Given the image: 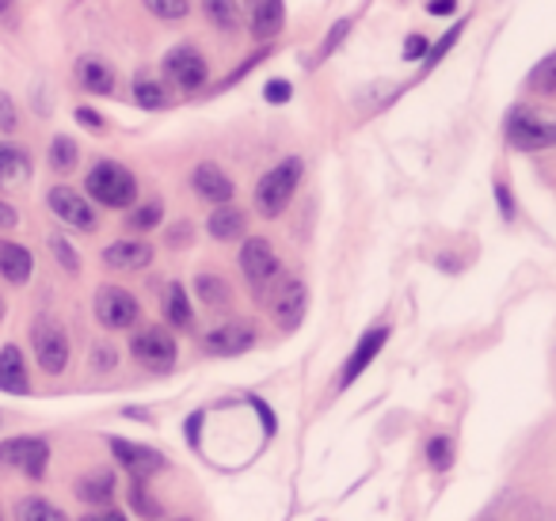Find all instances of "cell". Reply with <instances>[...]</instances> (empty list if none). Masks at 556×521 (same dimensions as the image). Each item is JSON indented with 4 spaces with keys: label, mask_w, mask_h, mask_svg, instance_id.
<instances>
[{
    "label": "cell",
    "mask_w": 556,
    "mask_h": 521,
    "mask_svg": "<svg viewBox=\"0 0 556 521\" xmlns=\"http://www.w3.org/2000/svg\"><path fill=\"white\" fill-rule=\"evenodd\" d=\"M88 199H96L108 209H134L138 206V179L126 164L118 161H96L85 176Z\"/></svg>",
    "instance_id": "6da1fadb"
},
{
    "label": "cell",
    "mask_w": 556,
    "mask_h": 521,
    "mask_svg": "<svg viewBox=\"0 0 556 521\" xmlns=\"http://www.w3.org/2000/svg\"><path fill=\"white\" fill-rule=\"evenodd\" d=\"M302 176H305L302 156H287V161H278L270 171H263V179L255 183V209H260V217L282 214V209L294 202V191L302 187Z\"/></svg>",
    "instance_id": "7a4b0ae2"
},
{
    "label": "cell",
    "mask_w": 556,
    "mask_h": 521,
    "mask_svg": "<svg viewBox=\"0 0 556 521\" xmlns=\"http://www.w3.org/2000/svg\"><path fill=\"white\" fill-rule=\"evenodd\" d=\"M510 149L518 153H541V149H556V118H541L530 107H515L503 123Z\"/></svg>",
    "instance_id": "3957f363"
},
{
    "label": "cell",
    "mask_w": 556,
    "mask_h": 521,
    "mask_svg": "<svg viewBox=\"0 0 556 521\" xmlns=\"http://www.w3.org/2000/svg\"><path fill=\"white\" fill-rule=\"evenodd\" d=\"M161 73L164 80H168L172 88H179V92H199V88H206L210 80V65L206 58H202L199 47H191V42H179V47H172L168 54H164L161 62Z\"/></svg>",
    "instance_id": "277c9868"
},
{
    "label": "cell",
    "mask_w": 556,
    "mask_h": 521,
    "mask_svg": "<svg viewBox=\"0 0 556 521\" xmlns=\"http://www.w3.org/2000/svg\"><path fill=\"white\" fill-rule=\"evenodd\" d=\"M130 354L134 361H138L141 369H149V373H168L172 366H176V339H172L168 328H141L138 335L130 339Z\"/></svg>",
    "instance_id": "5b68a950"
},
{
    "label": "cell",
    "mask_w": 556,
    "mask_h": 521,
    "mask_svg": "<svg viewBox=\"0 0 556 521\" xmlns=\"http://www.w3.org/2000/svg\"><path fill=\"white\" fill-rule=\"evenodd\" d=\"M31 346L42 373H65V366H70V335H65L62 323L50 320V316H39L31 323Z\"/></svg>",
    "instance_id": "8992f818"
},
{
    "label": "cell",
    "mask_w": 556,
    "mask_h": 521,
    "mask_svg": "<svg viewBox=\"0 0 556 521\" xmlns=\"http://www.w3.org/2000/svg\"><path fill=\"white\" fill-rule=\"evenodd\" d=\"M92 308H96V320L108 331H126L141 320L138 297H134L130 290H123V285H103V290H96Z\"/></svg>",
    "instance_id": "52a82bcc"
},
{
    "label": "cell",
    "mask_w": 556,
    "mask_h": 521,
    "mask_svg": "<svg viewBox=\"0 0 556 521\" xmlns=\"http://www.w3.org/2000/svg\"><path fill=\"white\" fill-rule=\"evenodd\" d=\"M47 437H9V442H0V468H20L31 480H42L47 475Z\"/></svg>",
    "instance_id": "ba28073f"
},
{
    "label": "cell",
    "mask_w": 556,
    "mask_h": 521,
    "mask_svg": "<svg viewBox=\"0 0 556 521\" xmlns=\"http://www.w3.org/2000/svg\"><path fill=\"white\" fill-rule=\"evenodd\" d=\"M240 270H244L248 285H252L255 293H263L270 282L278 278V255L275 247L267 244L263 237H248L244 244H240Z\"/></svg>",
    "instance_id": "9c48e42d"
},
{
    "label": "cell",
    "mask_w": 556,
    "mask_h": 521,
    "mask_svg": "<svg viewBox=\"0 0 556 521\" xmlns=\"http://www.w3.org/2000/svg\"><path fill=\"white\" fill-rule=\"evenodd\" d=\"M47 206H50V214H54L62 225H70V229H77V232H92L96 229L92 202H88L80 191H73V187H62V183L50 187V191H47Z\"/></svg>",
    "instance_id": "30bf717a"
},
{
    "label": "cell",
    "mask_w": 556,
    "mask_h": 521,
    "mask_svg": "<svg viewBox=\"0 0 556 521\" xmlns=\"http://www.w3.org/2000/svg\"><path fill=\"white\" fill-rule=\"evenodd\" d=\"M111 453H115V460L126 468V475H130L134 483H149L168 465L164 453L149 449V445H138V442H123V437H111Z\"/></svg>",
    "instance_id": "8fae6325"
},
{
    "label": "cell",
    "mask_w": 556,
    "mask_h": 521,
    "mask_svg": "<svg viewBox=\"0 0 556 521\" xmlns=\"http://www.w3.org/2000/svg\"><path fill=\"white\" fill-rule=\"evenodd\" d=\"M305 308H309V290H305L302 278H287L278 285L275 301H270V316H275L278 331H298L305 320Z\"/></svg>",
    "instance_id": "7c38bea8"
},
{
    "label": "cell",
    "mask_w": 556,
    "mask_h": 521,
    "mask_svg": "<svg viewBox=\"0 0 556 521\" xmlns=\"http://www.w3.org/2000/svg\"><path fill=\"white\" fill-rule=\"evenodd\" d=\"M389 335H393V331H389V323H378V328H370L363 339H358L355 351H351V358L343 361V369H340V389H348V384H355L358 377H363L366 369H370V361L381 354V346L389 343Z\"/></svg>",
    "instance_id": "4fadbf2b"
},
{
    "label": "cell",
    "mask_w": 556,
    "mask_h": 521,
    "mask_svg": "<svg viewBox=\"0 0 556 521\" xmlns=\"http://www.w3.org/2000/svg\"><path fill=\"white\" fill-rule=\"evenodd\" d=\"M252 343H255V331L248 328L244 320H229L202 335V346H206V354H214V358H237V354L252 351Z\"/></svg>",
    "instance_id": "5bb4252c"
},
{
    "label": "cell",
    "mask_w": 556,
    "mask_h": 521,
    "mask_svg": "<svg viewBox=\"0 0 556 521\" xmlns=\"http://www.w3.org/2000/svg\"><path fill=\"white\" fill-rule=\"evenodd\" d=\"M191 187L194 194H199L202 202H210V206H229L232 194H237V187H232V179L225 176V168H217V164H199V168L191 171Z\"/></svg>",
    "instance_id": "9a60e30c"
},
{
    "label": "cell",
    "mask_w": 556,
    "mask_h": 521,
    "mask_svg": "<svg viewBox=\"0 0 556 521\" xmlns=\"http://www.w3.org/2000/svg\"><path fill=\"white\" fill-rule=\"evenodd\" d=\"M287 24V4L282 0H248V31L260 42H270Z\"/></svg>",
    "instance_id": "2e32d148"
},
{
    "label": "cell",
    "mask_w": 556,
    "mask_h": 521,
    "mask_svg": "<svg viewBox=\"0 0 556 521\" xmlns=\"http://www.w3.org/2000/svg\"><path fill=\"white\" fill-rule=\"evenodd\" d=\"M103 263L111 270H146L153 263V244L146 240H115L103 247Z\"/></svg>",
    "instance_id": "e0dca14e"
},
{
    "label": "cell",
    "mask_w": 556,
    "mask_h": 521,
    "mask_svg": "<svg viewBox=\"0 0 556 521\" xmlns=\"http://www.w3.org/2000/svg\"><path fill=\"white\" fill-rule=\"evenodd\" d=\"M0 392L9 396H27L31 392V373H27V361L20 354V346H4L0 351Z\"/></svg>",
    "instance_id": "ac0fdd59"
},
{
    "label": "cell",
    "mask_w": 556,
    "mask_h": 521,
    "mask_svg": "<svg viewBox=\"0 0 556 521\" xmlns=\"http://www.w3.org/2000/svg\"><path fill=\"white\" fill-rule=\"evenodd\" d=\"M35 275V259L16 240H0V278L12 285H27Z\"/></svg>",
    "instance_id": "d6986e66"
},
{
    "label": "cell",
    "mask_w": 556,
    "mask_h": 521,
    "mask_svg": "<svg viewBox=\"0 0 556 521\" xmlns=\"http://www.w3.org/2000/svg\"><path fill=\"white\" fill-rule=\"evenodd\" d=\"M77 80L88 96H111L115 92V69L103 58H80L77 62Z\"/></svg>",
    "instance_id": "ffe728a7"
},
{
    "label": "cell",
    "mask_w": 556,
    "mask_h": 521,
    "mask_svg": "<svg viewBox=\"0 0 556 521\" xmlns=\"http://www.w3.org/2000/svg\"><path fill=\"white\" fill-rule=\"evenodd\" d=\"M77 498L80 503H96V506H108L111 498H115V472H108V468H92V472H85L77 480Z\"/></svg>",
    "instance_id": "44dd1931"
},
{
    "label": "cell",
    "mask_w": 556,
    "mask_h": 521,
    "mask_svg": "<svg viewBox=\"0 0 556 521\" xmlns=\"http://www.w3.org/2000/svg\"><path fill=\"white\" fill-rule=\"evenodd\" d=\"M206 229H210V237H214V240L229 244V240H240V237H244L248 217H244V209H237V206H217L214 214H210Z\"/></svg>",
    "instance_id": "7402d4cb"
},
{
    "label": "cell",
    "mask_w": 556,
    "mask_h": 521,
    "mask_svg": "<svg viewBox=\"0 0 556 521\" xmlns=\"http://www.w3.org/2000/svg\"><path fill=\"white\" fill-rule=\"evenodd\" d=\"M31 176V156L12 141H0V187L24 183Z\"/></svg>",
    "instance_id": "603a6c76"
},
{
    "label": "cell",
    "mask_w": 556,
    "mask_h": 521,
    "mask_svg": "<svg viewBox=\"0 0 556 521\" xmlns=\"http://www.w3.org/2000/svg\"><path fill=\"white\" fill-rule=\"evenodd\" d=\"M164 316L176 331H191L194 328V308H191V297L179 282H168L164 290Z\"/></svg>",
    "instance_id": "cb8c5ba5"
},
{
    "label": "cell",
    "mask_w": 556,
    "mask_h": 521,
    "mask_svg": "<svg viewBox=\"0 0 556 521\" xmlns=\"http://www.w3.org/2000/svg\"><path fill=\"white\" fill-rule=\"evenodd\" d=\"M202 16L217 27V31L232 35L244 27V12H240L237 0H202Z\"/></svg>",
    "instance_id": "d4e9b609"
},
{
    "label": "cell",
    "mask_w": 556,
    "mask_h": 521,
    "mask_svg": "<svg viewBox=\"0 0 556 521\" xmlns=\"http://www.w3.org/2000/svg\"><path fill=\"white\" fill-rule=\"evenodd\" d=\"M134 100H138V107H146V111H164L172 103V96H168V88H164L161 80L138 77V80H134Z\"/></svg>",
    "instance_id": "484cf974"
},
{
    "label": "cell",
    "mask_w": 556,
    "mask_h": 521,
    "mask_svg": "<svg viewBox=\"0 0 556 521\" xmlns=\"http://www.w3.org/2000/svg\"><path fill=\"white\" fill-rule=\"evenodd\" d=\"M194 293H199V301H202V305H210V308H225L232 301L229 282H225V278H217V275H199V278H194Z\"/></svg>",
    "instance_id": "4316f807"
},
{
    "label": "cell",
    "mask_w": 556,
    "mask_h": 521,
    "mask_svg": "<svg viewBox=\"0 0 556 521\" xmlns=\"http://www.w3.org/2000/svg\"><path fill=\"white\" fill-rule=\"evenodd\" d=\"M526 88H530L533 96H556V50L533 65L530 77H526Z\"/></svg>",
    "instance_id": "83f0119b"
},
{
    "label": "cell",
    "mask_w": 556,
    "mask_h": 521,
    "mask_svg": "<svg viewBox=\"0 0 556 521\" xmlns=\"http://www.w3.org/2000/svg\"><path fill=\"white\" fill-rule=\"evenodd\" d=\"M161 221H164V206H161V199L141 202V206H134L130 214H126V229H130V232H153Z\"/></svg>",
    "instance_id": "f1b7e54d"
},
{
    "label": "cell",
    "mask_w": 556,
    "mask_h": 521,
    "mask_svg": "<svg viewBox=\"0 0 556 521\" xmlns=\"http://www.w3.org/2000/svg\"><path fill=\"white\" fill-rule=\"evenodd\" d=\"M47 161H50V168H54V171H73V168H77V161H80L77 141H73L70 134H58V138L50 141Z\"/></svg>",
    "instance_id": "f546056e"
},
{
    "label": "cell",
    "mask_w": 556,
    "mask_h": 521,
    "mask_svg": "<svg viewBox=\"0 0 556 521\" xmlns=\"http://www.w3.org/2000/svg\"><path fill=\"white\" fill-rule=\"evenodd\" d=\"M16 521H65V513L47 498H24L16 506Z\"/></svg>",
    "instance_id": "4dcf8cb0"
},
{
    "label": "cell",
    "mask_w": 556,
    "mask_h": 521,
    "mask_svg": "<svg viewBox=\"0 0 556 521\" xmlns=\"http://www.w3.org/2000/svg\"><path fill=\"white\" fill-rule=\"evenodd\" d=\"M141 4H146L156 20H164V24H179V20H187V12H191V0H141Z\"/></svg>",
    "instance_id": "1f68e13d"
},
{
    "label": "cell",
    "mask_w": 556,
    "mask_h": 521,
    "mask_svg": "<svg viewBox=\"0 0 556 521\" xmlns=\"http://www.w3.org/2000/svg\"><path fill=\"white\" fill-rule=\"evenodd\" d=\"M465 24H469V20H457V24H454V27H450V31H446V35H442V39H439V42H434V47H431V54H427V58H424V73H431V69H434V65H439V62H442V58H446V54H450V47H454V42H457V39H462ZM424 73H419V77H424Z\"/></svg>",
    "instance_id": "d6a6232c"
},
{
    "label": "cell",
    "mask_w": 556,
    "mask_h": 521,
    "mask_svg": "<svg viewBox=\"0 0 556 521\" xmlns=\"http://www.w3.org/2000/svg\"><path fill=\"white\" fill-rule=\"evenodd\" d=\"M50 252H54L58 267L70 270V275H80V255H77V247H73L70 240L62 237V232H54V237H50Z\"/></svg>",
    "instance_id": "836d02e7"
},
{
    "label": "cell",
    "mask_w": 556,
    "mask_h": 521,
    "mask_svg": "<svg viewBox=\"0 0 556 521\" xmlns=\"http://www.w3.org/2000/svg\"><path fill=\"white\" fill-rule=\"evenodd\" d=\"M427 460H431V468H439V472H446L450 465H454V442L450 437H431L427 442Z\"/></svg>",
    "instance_id": "e575fe53"
},
{
    "label": "cell",
    "mask_w": 556,
    "mask_h": 521,
    "mask_svg": "<svg viewBox=\"0 0 556 521\" xmlns=\"http://www.w3.org/2000/svg\"><path fill=\"white\" fill-rule=\"evenodd\" d=\"M348 31H351V20H340V24H336L332 31L325 35V42H320V50H317V58H313V65L328 62V58L336 54V47H340V42L348 39Z\"/></svg>",
    "instance_id": "d590c367"
},
{
    "label": "cell",
    "mask_w": 556,
    "mask_h": 521,
    "mask_svg": "<svg viewBox=\"0 0 556 521\" xmlns=\"http://www.w3.org/2000/svg\"><path fill=\"white\" fill-rule=\"evenodd\" d=\"M130 503H134V510L146 513V518H161V503H153V498H149L146 483H134V487H130Z\"/></svg>",
    "instance_id": "8d00e7d4"
},
{
    "label": "cell",
    "mask_w": 556,
    "mask_h": 521,
    "mask_svg": "<svg viewBox=\"0 0 556 521\" xmlns=\"http://www.w3.org/2000/svg\"><path fill=\"white\" fill-rule=\"evenodd\" d=\"M16 126H20L16 103H12V96L0 92V134H16Z\"/></svg>",
    "instance_id": "74e56055"
},
{
    "label": "cell",
    "mask_w": 556,
    "mask_h": 521,
    "mask_svg": "<svg viewBox=\"0 0 556 521\" xmlns=\"http://www.w3.org/2000/svg\"><path fill=\"white\" fill-rule=\"evenodd\" d=\"M290 96H294L290 80H267V88H263V100H267V103H287Z\"/></svg>",
    "instance_id": "f35d334b"
},
{
    "label": "cell",
    "mask_w": 556,
    "mask_h": 521,
    "mask_svg": "<svg viewBox=\"0 0 556 521\" xmlns=\"http://www.w3.org/2000/svg\"><path fill=\"white\" fill-rule=\"evenodd\" d=\"M427 54H431V42H427L424 35H408V42H404V58H408V62H424Z\"/></svg>",
    "instance_id": "ab89813d"
},
{
    "label": "cell",
    "mask_w": 556,
    "mask_h": 521,
    "mask_svg": "<svg viewBox=\"0 0 556 521\" xmlns=\"http://www.w3.org/2000/svg\"><path fill=\"white\" fill-rule=\"evenodd\" d=\"M495 199H500V214L507 217H515V199H510V187L507 183H495Z\"/></svg>",
    "instance_id": "60d3db41"
},
{
    "label": "cell",
    "mask_w": 556,
    "mask_h": 521,
    "mask_svg": "<svg viewBox=\"0 0 556 521\" xmlns=\"http://www.w3.org/2000/svg\"><path fill=\"white\" fill-rule=\"evenodd\" d=\"M77 123L88 126V130H96V134L103 130V115H100V111H92V107H77Z\"/></svg>",
    "instance_id": "b9f144b4"
},
{
    "label": "cell",
    "mask_w": 556,
    "mask_h": 521,
    "mask_svg": "<svg viewBox=\"0 0 556 521\" xmlns=\"http://www.w3.org/2000/svg\"><path fill=\"white\" fill-rule=\"evenodd\" d=\"M92 366L96 369H111V366H115V351H111V346H96V351H92Z\"/></svg>",
    "instance_id": "7bdbcfd3"
},
{
    "label": "cell",
    "mask_w": 556,
    "mask_h": 521,
    "mask_svg": "<svg viewBox=\"0 0 556 521\" xmlns=\"http://www.w3.org/2000/svg\"><path fill=\"white\" fill-rule=\"evenodd\" d=\"M16 221H20L16 206H12V202L0 199V229H16Z\"/></svg>",
    "instance_id": "ee69618b"
},
{
    "label": "cell",
    "mask_w": 556,
    "mask_h": 521,
    "mask_svg": "<svg viewBox=\"0 0 556 521\" xmlns=\"http://www.w3.org/2000/svg\"><path fill=\"white\" fill-rule=\"evenodd\" d=\"M454 9H457V0H431V4H427V12H431V16H450Z\"/></svg>",
    "instance_id": "f6af8a7d"
},
{
    "label": "cell",
    "mask_w": 556,
    "mask_h": 521,
    "mask_svg": "<svg viewBox=\"0 0 556 521\" xmlns=\"http://www.w3.org/2000/svg\"><path fill=\"white\" fill-rule=\"evenodd\" d=\"M184 240L191 244V225H176V229H172V237H168V244H172V247H179Z\"/></svg>",
    "instance_id": "bcb514c9"
},
{
    "label": "cell",
    "mask_w": 556,
    "mask_h": 521,
    "mask_svg": "<svg viewBox=\"0 0 556 521\" xmlns=\"http://www.w3.org/2000/svg\"><path fill=\"white\" fill-rule=\"evenodd\" d=\"M80 521H126V513H118V510H96V513H88V518H80Z\"/></svg>",
    "instance_id": "7dc6e473"
},
{
    "label": "cell",
    "mask_w": 556,
    "mask_h": 521,
    "mask_svg": "<svg viewBox=\"0 0 556 521\" xmlns=\"http://www.w3.org/2000/svg\"><path fill=\"white\" fill-rule=\"evenodd\" d=\"M12 4H16V0H0V16H4V12H9Z\"/></svg>",
    "instance_id": "c3c4849f"
},
{
    "label": "cell",
    "mask_w": 556,
    "mask_h": 521,
    "mask_svg": "<svg viewBox=\"0 0 556 521\" xmlns=\"http://www.w3.org/2000/svg\"><path fill=\"white\" fill-rule=\"evenodd\" d=\"M0 320H4V301H0Z\"/></svg>",
    "instance_id": "681fc988"
},
{
    "label": "cell",
    "mask_w": 556,
    "mask_h": 521,
    "mask_svg": "<svg viewBox=\"0 0 556 521\" xmlns=\"http://www.w3.org/2000/svg\"><path fill=\"white\" fill-rule=\"evenodd\" d=\"M176 521H191V518H176Z\"/></svg>",
    "instance_id": "f907efd6"
},
{
    "label": "cell",
    "mask_w": 556,
    "mask_h": 521,
    "mask_svg": "<svg viewBox=\"0 0 556 521\" xmlns=\"http://www.w3.org/2000/svg\"><path fill=\"white\" fill-rule=\"evenodd\" d=\"M0 521H4V513H0Z\"/></svg>",
    "instance_id": "816d5d0a"
}]
</instances>
